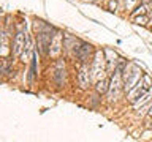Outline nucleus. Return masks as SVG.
I'll list each match as a JSON object with an SVG mask.
<instances>
[{
  "mask_svg": "<svg viewBox=\"0 0 152 142\" xmlns=\"http://www.w3.org/2000/svg\"><path fill=\"white\" fill-rule=\"evenodd\" d=\"M52 40H54V36L51 35V27L41 24V30L38 32V49H40L41 54H48V47H51Z\"/></svg>",
  "mask_w": 152,
  "mask_h": 142,
  "instance_id": "nucleus-1",
  "label": "nucleus"
},
{
  "mask_svg": "<svg viewBox=\"0 0 152 142\" xmlns=\"http://www.w3.org/2000/svg\"><path fill=\"white\" fill-rule=\"evenodd\" d=\"M140 78H141V70L138 66L132 65V71H128L125 74V79H124V85H125L127 92H132L133 87H136V84L140 82Z\"/></svg>",
  "mask_w": 152,
  "mask_h": 142,
  "instance_id": "nucleus-2",
  "label": "nucleus"
},
{
  "mask_svg": "<svg viewBox=\"0 0 152 142\" xmlns=\"http://www.w3.org/2000/svg\"><path fill=\"white\" fill-rule=\"evenodd\" d=\"M149 87H151V78L149 76H144L142 78V82H138L136 84V90H132V99L136 101L140 96H142L146 92H149Z\"/></svg>",
  "mask_w": 152,
  "mask_h": 142,
  "instance_id": "nucleus-3",
  "label": "nucleus"
},
{
  "mask_svg": "<svg viewBox=\"0 0 152 142\" xmlns=\"http://www.w3.org/2000/svg\"><path fill=\"white\" fill-rule=\"evenodd\" d=\"M90 52H92V46L87 44V43H83L79 47H75V54H76V57H78V60L81 63H86V62L89 60Z\"/></svg>",
  "mask_w": 152,
  "mask_h": 142,
  "instance_id": "nucleus-4",
  "label": "nucleus"
},
{
  "mask_svg": "<svg viewBox=\"0 0 152 142\" xmlns=\"http://www.w3.org/2000/svg\"><path fill=\"white\" fill-rule=\"evenodd\" d=\"M24 46H26V36H24L22 32H18L16 40H14V47H13L14 55H21V51L24 49Z\"/></svg>",
  "mask_w": 152,
  "mask_h": 142,
  "instance_id": "nucleus-5",
  "label": "nucleus"
},
{
  "mask_svg": "<svg viewBox=\"0 0 152 142\" xmlns=\"http://www.w3.org/2000/svg\"><path fill=\"white\" fill-rule=\"evenodd\" d=\"M103 54L102 52H97V55H95V63H94V74H95V78L100 79V76H102L103 73Z\"/></svg>",
  "mask_w": 152,
  "mask_h": 142,
  "instance_id": "nucleus-6",
  "label": "nucleus"
},
{
  "mask_svg": "<svg viewBox=\"0 0 152 142\" xmlns=\"http://www.w3.org/2000/svg\"><path fill=\"white\" fill-rule=\"evenodd\" d=\"M89 73H90V71H89L87 66H83L81 71H79V84H81V87H83V88H86L90 84V74Z\"/></svg>",
  "mask_w": 152,
  "mask_h": 142,
  "instance_id": "nucleus-7",
  "label": "nucleus"
},
{
  "mask_svg": "<svg viewBox=\"0 0 152 142\" xmlns=\"http://www.w3.org/2000/svg\"><path fill=\"white\" fill-rule=\"evenodd\" d=\"M117 71V74H116V78H113V82H111V88H109V99H116L117 96V88H119V73L121 71L116 70Z\"/></svg>",
  "mask_w": 152,
  "mask_h": 142,
  "instance_id": "nucleus-8",
  "label": "nucleus"
},
{
  "mask_svg": "<svg viewBox=\"0 0 152 142\" xmlns=\"http://www.w3.org/2000/svg\"><path fill=\"white\" fill-rule=\"evenodd\" d=\"M64 73H65V70H64V65H62V62H59L57 63V68H56V73H54V78H56V80H57V84H62V76H64Z\"/></svg>",
  "mask_w": 152,
  "mask_h": 142,
  "instance_id": "nucleus-9",
  "label": "nucleus"
},
{
  "mask_svg": "<svg viewBox=\"0 0 152 142\" xmlns=\"http://www.w3.org/2000/svg\"><path fill=\"white\" fill-rule=\"evenodd\" d=\"M35 76H37V57H35V54L32 55V68H30V76H28V80H32L35 79Z\"/></svg>",
  "mask_w": 152,
  "mask_h": 142,
  "instance_id": "nucleus-10",
  "label": "nucleus"
},
{
  "mask_svg": "<svg viewBox=\"0 0 152 142\" xmlns=\"http://www.w3.org/2000/svg\"><path fill=\"white\" fill-rule=\"evenodd\" d=\"M97 92L98 93L108 92V80L106 79H102V80H98V82H97Z\"/></svg>",
  "mask_w": 152,
  "mask_h": 142,
  "instance_id": "nucleus-11",
  "label": "nucleus"
},
{
  "mask_svg": "<svg viewBox=\"0 0 152 142\" xmlns=\"http://www.w3.org/2000/svg\"><path fill=\"white\" fill-rule=\"evenodd\" d=\"M136 24H146L147 22V16H141V17H136L135 19Z\"/></svg>",
  "mask_w": 152,
  "mask_h": 142,
  "instance_id": "nucleus-12",
  "label": "nucleus"
},
{
  "mask_svg": "<svg viewBox=\"0 0 152 142\" xmlns=\"http://www.w3.org/2000/svg\"><path fill=\"white\" fill-rule=\"evenodd\" d=\"M144 9H146V5H141L140 8H136V11H133V16H136L138 13H144Z\"/></svg>",
  "mask_w": 152,
  "mask_h": 142,
  "instance_id": "nucleus-13",
  "label": "nucleus"
},
{
  "mask_svg": "<svg viewBox=\"0 0 152 142\" xmlns=\"http://www.w3.org/2000/svg\"><path fill=\"white\" fill-rule=\"evenodd\" d=\"M136 0H125V8H132L133 5H135Z\"/></svg>",
  "mask_w": 152,
  "mask_h": 142,
  "instance_id": "nucleus-14",
  "label": "nucleus"
},
{
  "mask_svg": "<svg viewBox=\"0 0 152 142\" xmlns=\"http://www.w3.org/2000/svg\"><path fill=\"white\" fill-rule=\"evenodd\" d=\"M109 8H111L113 11L116 9V0H111V2H109Z\"/></svg>",
  "mask_w": 152,
  "mask_h": 142,
  "instance_id": "nucleus-15",
  "label": "nucleus"
},
{
  "mask_svg": "<svg viewBox=\"0 0 152 142\" xmlns=\"http://www.w3.org/2000/svg\"><path fill=\"white\" fill-rule=\"evenodd\" d=\"M149 117H152V106H151V109H149Z\"/></svg>",
  "mask_w": 152,
  "mask_h": 142,
  "instance_id": "nucleus-16",
  "label": "nucleus"
},
{
  "mask_svg": "<svg viewBox=\"0 0 152 142\" xmlns=\"http://www.w3.org/2000/svg\"><path fill=\"white\" fill-rule=\"evenodd\" d=\"M142 2H149V0H142Z\"/></svg>",
  "mask_w": 152,
  "mask_h": 142,
  "instance_id": "nucleus-17",
  "label": "nucleus"
}]
</instances>
